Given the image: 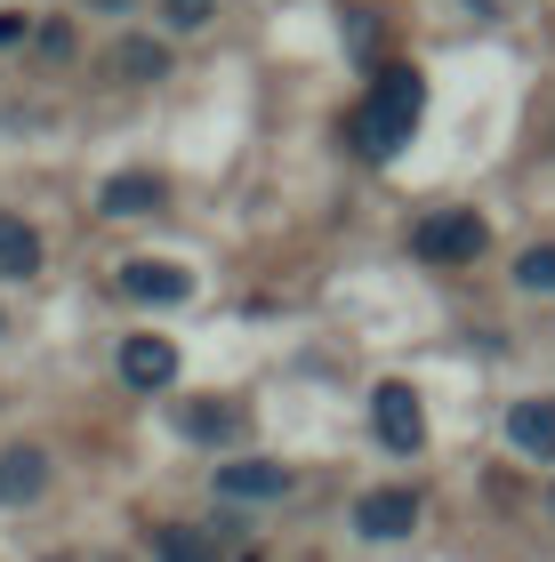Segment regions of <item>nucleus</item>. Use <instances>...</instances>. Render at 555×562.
Masks as SVG:
<instances>
[{
	"mask_svg": "<svg viewBox=\"0 0 555 562\" xmlns=\"http://www.w3.org/2000/svg\"><path fill=\"white\" fill-rule=\"evenodd\" d=\"M484 241L491 234H484V217H475V210H435L411 234V249H419L426 266H475V258H484Z\"/></svg>",
	"mask_w": 555,
	"mask_h": 562,
	"instance_id": "2",
	"label": "nucleus"
},
{
	"mask_svg": "<svg viewBox=\"0 0 555 562\" xmlns=\"http://www.w3.org/2000/svg\"><path fill=\"white\" fill-rule=\"evenodd\" d=\"M0 338H9V314H0Z\"/></svg>",
	"mask_w": 555,
	"mask_h": 562,
	"instance_id": "18",
	"label": "nucleus"
},
{
	"mask_svg": "<svg viewBox=\"0 0 555 562\" xmlns=\"http://www.w3.org/2000/svg\"><path fill=\"white\" fill-rule=\"evenodd\" d=\"M169 378H178V346H169V338H154V329L121 338V386H137V394H162Z\"/></svg>",
	"mask_w": 555,
	"mask_h": 562,
	"instance_id": "5",
	"label": "nucleus"
},
{
	"mask_svg": "<svg viewBox=\"0 0 555 562\" xmlns=\"http://www.w3.org/2000/svg\"><path fill=\"white\" fill-rule=\"evenodd\" d=\"M33 273H41V234L0 210V281H33Z\"/></svg>",
	"mask_w": 555,
	"mask_h": 562,
	"instance_id": "13",
	"label": "nucleus"
},
{
	"mask_svg": "<svg viewBox=\"0 0 555 562\" xmlns=\"http://www.w3.org/2000/svg\"><path fill=\"white\" fill-rule=\"evenodd\" d=\"M419 105H426V81L411 65H387L370 81L363 113H355V145L370 153V161H395V153L411 145V130H419Z\"/></svg>",
	"mask_w": 555,
	"mask_h": 562,
	"instance_id": "1",
	"label": "nucleus"
},
{
	"mask_svg": "<svg viewBox=\"0 0 555 562\" xmlns=\"http://www.w3.org/2000/svg\"><path fill=\"white\" fill-rule=\"evenodd\" d=\"M106 72H113V81H162V72H169V48L145 41V33H121V41L106 48Z\"/></svg>",
	"mask_w": 555,
	"mask_h": 562,
	"instance_id": "11",
	"label": "nucleus"
},
{
	"mask_svg": "<svg viewBox=\"0 0 555 562\" xmlns=\"http://www.w3.org/2000/svg\"><path fill=\"white\" fill-rule=\"evenodd\" d=\"M154 554H162V562H218V547H210V530H186V522H169V530H154Z\"/></svg>",
	"mask_w": 555,
	"mask_h": 562,
	"instance_id": "14",
	"label": "nucleus"
},
{
	"mask_svg": "<svg viewBox=\"0 0 555 562\" xmlns=\"http://www.w3.org/2000/svg\"><path fill=\"white\" fill-rule=\"evenodd\" d=\"M178 434H186V442H234L242 411H234V402H218V394H193V402H178Z\"/></svg>",
	"mask_w": 555,
	"mask_h": 562,
	"instance_id": "10",
	"label": "nucleus"
},
{
	"mask_svg": "<svg viewBox=\"0 0 555 562\" xmlns=\"http://www.w3.org/2000/svg\"><path fill=\"white\" fill-rule=\"evenodd\" d=\"M162 201H169V177L162 169H121V177L97 186V210H106V217H154Z\"/></svg>",
	"mask_w": 555,
	"mask_h": 562,
	"instance_id": "6",
	"label": "nucleus"
},
{
	"mask_svg": "<svg viewBox=\"0 0 555 562\" xmlns=\"http://www.w3.org/2000/svg\"><path fill=\"white\" fill-rule=\"evenodd\" d=\"M290 467L282 458H242V467H218V498H282Z\"/></svg>",
	"mask_w": 555,
	"mask_h": 562,
	"instance_id": "9",
	"label": "nucleus"
},
{
	"mask_svg": "<svg viewBox=\"0 0 555 562\" xmlns=\"http://www.w3.org/2000/svg\"><path fill=\"white\" fill-rule=\"evenodd\" d=\"M508 442H515L523 458H555V402H547V394L508 411Z\"/></svg>",
	"mask_w": 555,
	"mask_h": 562,
	"instance_id": "12",
	"label": "nucleus"
},
{
	"mask_svg": "<svg viewBox=\"0 0 555 562\" xmlns=\"http://www.w3.org/2000/svg\"><path fill=\"white\" fill-rule=\"evenodd\" d=\"M121 297H137V305H186L193 297V273L169 266V258H130V266H121Z\"/></svg>",
	"mask_w": 555,
	"mask_h": 562,
	"instance_id": "7",
	"label": "nucleus"
},
{
	"mask_svg": "<svg viewBox=\"0 0 555 562\" xmlns=\"http://www.w3.org/2000/svg\"><path fill=\"white\" fill-rule=\"evenodd\" d=\"M48 450L41 442H16V450H0V506H33L41 491H48Z\"/></svg>",
	"mask_w": 555,
	"mask_h": 562,
	"instance_id": "8",
	"label": "nucleus"
},
{
	"mask_svg": "<svg viewBox=\"0 0 555 562\" xmlns=\"http://www.w3.org/2000/svg\"><path fill=\"white\" fill-rule=\"evenodd\" d=\"M89 9H106V16H121V9H130V0H89Z\"/></svg>",
	"mask_w": 555,
	"mask_h": 562,
	"instance_id": "17",
	"label": "nucleus"
},
{
	"mask_svg": "<svg viewBox=\"0 0 555 562\" xmlns=\"http://www.w3.org/2000/svg\"><path fill=\"white\" fill-rule=\"evenodd\" d=\"M515 281H523V290H540V297H555V241L523 249V258H515Z\"/></svg>",
	"mask_w": 555,
	"mask_h": 562,
	"instance_id": "15",
	"label": "nucleus"
},
{
	"mask_svg": "<svg viewBox=\"0 0 555 562\" xmlns=\"http://www.w3.org/2000/svg\"><path fill=\"white\" fill-rule=\"evenodd\" d=\"M162 9H169V24H178V33H201V24H210V9H218V0H162Z\"/></svg>",
	"mask_w": 555,
	"mask_h": 562,
	"instance_id": "16",
	"label": "nucleus"
},
{
	"mask_svg": "<svg viewBox=\"0 0 555 562\" xmlns=\"http://www.w3.org/2000/svg\"><path fill=\"white\" fill-rule=\"evenodd\" d=\"M370 434H378L395 458H411V450L426 442V411H419V394L402 386V378H387V386L370 394Z\"/></svg>",
	"mask_w": 555,
	"mask_h": 562,
	"instance_id": "3",
	"label": "nucleus"
},
{
	"mask_svg": "<svg viewBox=\"0 0 555 562\" xmlns=\"http://www.w3.org/2000/svg\"><path fill=\"white\" fill-rule=\"evenodd\" d=\"M355 530L363 539H411L419 530V491H395V482L387 491H363L355 498Z\"/></svg>",
	"mask_w": 555,
	"mask_h": 562,
	"instance_id": "4",
	"label": "nucleus"
}]
</instances>
